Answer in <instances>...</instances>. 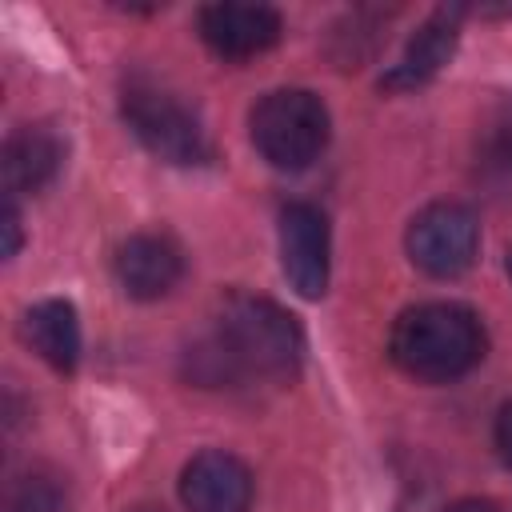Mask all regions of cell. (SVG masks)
I'll list each match as a JSON object with an SVG mask.
<instances>
[{
	"instance_id": "ba28073f",
	"label": "cell",
	"mask_w": 512,
	"mask_h": 512,
	"mask_svg": "<svg viewBox=\"0 0 512 512\" xmlns=\"http://www.w3.org/2000/svg\"><path fill=\"white\" fill-rule=\"evenodd\" d=\"M200 36L224 60H248L280 40V12L268 4H208L200 8Z\"/></svg>"
},
{
	"instance_id": "8fae6325",
	"label": "cell",
	"mask_w": 512,
	"mask_h": 512,
	"mask_svg": "<svg viewBox=\"0 0 512 512\" xmlns=\"http://www.w3.org/2000/svg\"><path fill=\"white\" fill-rule=\"evenodd\" d=\"M4 188L12 196L40 192L56 180L64 164V140L48 124H24L4 140Z\"/></svg>"
},
{
	"instance_id": "30bf717a",
	"label": "cell",
	"mask_w": 512,
	"mask_h": 512,
	"mask_svg": "<svg viewBox=\"0 0 512 512\" xmlns=\"http://www.w3.org/2000/svg\"><path fill=\"white\" fill-rule=\"evenodd\" d=\"M460 16H464L460 4L436 8V12L416 28V36L408 40L400 64H392V68L380 76V88H388V92H408V88L428 84V80L448 64V56H452V48H456Z\"/></svg>"
},
{
	"instance_id": "ac0fdd59",
	"label": "cell",
	"mask_w": 512,
	"mask_h": 512,
	"mask_svg": "<svg viewBox=\"0 0 512 512\" xmlns=\"http://www.w3.org/2000/svg\"><path fill=\"white\" fill-rule=\"evenodd\" d=\"M136 512H160V508H136Z\"/></svg>"
},
{
	"instance_id": "4fadbf2b",
	"label": "cell",
	"mask_w": 512,
	"mask_h": 512,
	"mask_svg": "<svg viewBox=\"0 0 512 512\" xmlns=\"http://www.w3.org/2000/svg\"><path fill=\"white\" fill-rule=\"evenodd\" d=\"M476 172L496 196H512V96L492 108L476 140Z\"/></svg>"
},
{
	"instance_id": "9a60e30c",
	"label": "cell",
	"mask_w": 512,
	"mask_h": 512,
	"mask_svg": "<svg viewBox=\"0 0 512 512\" xmlns=\"http://www.w3.org/2000/svg\"><path fill=\"white\" fill-rule=\"evenodd\" d=\"M0 228H4V248H0V252H4V256H16L24 236H20V212H16V204H12V200H8V204H4V212H0Z\"/></svg>"
},
{
	"instance_id": "5bb4252c",
	"label": "cell",
	"mask_w": 512,
	"mask_h": 512,
	"mask_svg": "<svg viewBox=\"0 0 512 512\" xmlns=\"http://www.w3.org/2000/svg\"><path fill=\"white\" fill-rule=\"evenodd\" d=\"M8 512H68V500H64V488L52 480V476H20L8 492Z\"/></svg>"
},
{
	"instance_id": "7c38bea8",
	"label": "cell",
	"mask_w": 512,
	"mask_h": 512,
	"mask_svg": "<svg viewBox=\"0 0 512 512\" xmlns=\"http://www.w3.org/2000/svg\"><path fill=\"white\" fill-rule=\"evenodd\" d=\"M24 336L28 344L56 368V372H72L80 360V316L68 300H40L28 308L24 316Z\"/></svg>"
},
{
	"instance_id": "8992f818",
	"label": "cell",
	"mask_w": 512,
	"mask_h": 512,
	"mask_svg": "<svg viewBox=\"0 0 512 512\" xmlns=\"http://www.w3.org/2000/svg\"><path fill=\"white\" fill-rule=\"evenodd\" d=\"M328 264H332L328 216L304 200L284 204V212H280V268H284L288 284L304 300H320L328 292Z\"/></svg>"
},
{
	"instance_id": "6da1fadb",
	"label": "cell",
	"mask_w": 512,
	"mask_h": 512,
	"mask_svg": "<svg viewBox=\"0 0 512 512\" xmlns=\"http://www.w3.org/2000/svg\"><path fill=\"white\" fill-rule=\"evenodd\" d=\"M388 352L408 376L444 384V380H456L480 364L484 324L464 304L428 300V304L404 308L396 316L392 336H388Z\"/></svg>"
},
{
	"instance_id": "2e32d148",
	"label": "cell",
	"mask_w": 512,
	"mask_h": 512,
	"mask_svg": "<svg viewBox=\"0 0 512 512\" xmlns=\"http://www.w3.org/2000/svg\"><path fill=\"white\" fill-rule=\"evenodd\" d=\"M496 448H500L504 464L512 468V404H504L496 416Z\"/></svg>"
},
{
	"instance_id": "e0dca14e",
	"label": "cell",
	"mask_w": 512,
	"mask_h": 512,
	"mask_svg": "<svg viewBox=\"0 0 512 512\" xmlns=\"http://www.w3.org/2000/svg\"><path fill=\"white\" fill-rule=\"evenodd\" d=\"M444 512H496L488 500H456V504H448Z\"/></svg>"
},
{
	"instance_id": "52a82bcc",
	"label": "cell",
	"mask_w": 512,
	"mask_h": 512,
	"mask_svg": "<svg viewBox=\"0 0 512 512\" xmlns=\"http://www.w3.org/2000/svg\"><path fill=\"white\" fill-rule=\"evenodd\" d=\"M180 500L188 504V512H248L252 472L224 448L196 452L180 472Z\"/></svg>"
},
{
	"instance_id": "7a4b0ae2",
	"label": "cell",
	"mask_w": 512,
	"mask_h": 512,
	"mask_svg": "<svg viewBox=\"0 0 512 512\" xmlns=\"http://www.w3.org/2000/svg\"><path fill=\"white\" fill-rule=\"evenodd\" d=\"M216 344L236 372H256L276 380L292 376L304 360V332L296 316L284 312L276 300L248 292H232L224 300Z\"/></svg>"
},
{
	"instance_id": "5b68a950",
	"label": "cell",
	"mask_w": 512,
	"mask_h": 512,
	"mask_svg": "<svg viewBox=\"0 0 512 512\" xmlns=\"http://www.w3.org/2000/svg\"><path fill=\"white\" fill-rule=\"evenodd\" d=\"M404 244L420 272H428L436 280H452L472 268L476 248H480V224H476L472 208H464L456 200H436L412 216Z\"/></svg>"
},
{
	"instance_id": "277c9868",
	"label": "cell",
	"mask_w": 512,
	"mask_h": 512,
	"mask_svg": "<svg viewBox=\"0 0 512 512\" xmlns=\"http://www.w3.org/2000/svg\"><path fill=\"white\" fill-rule=\"evenodd\" d=\"M120 116L152 156H160L168 164H204L208 160V136H204L200 120L160 84L128 80L120 92Z\"/></svg>"
},
{
	"instance_id": "d6986e66",
	"label": "cell",
	"mask_w": 512,
	"mask_h": 512,
	"mask_svg": "<svg viewBox=\"0 0 512 512\" xmlns=\"http://www.w3.org/2000/svg\"><path fill=\"white\" fill-rule=\"evenodd\" d=\"M508 272H512V252H508Z\"/></svg>"
},
{
	"instance_id": "3957f363",
	"label": "cell",
	"mask_w": 512,
	"mask_h": 512,
	"mask_svg": "<svg viewBox=\"0 0 512 512\" xmlns=\"http://www.w3.org/2000/svg\"><path fill=\"white\" fill-rule=\"evenodd\" d=\"M256 152L284 172L308 168L328 144V108L308 88H276L252 108Z\"/></svg>"
},
{
	"instance_id": "9c48e42d",
	"label": "cell",
	"mask_w": 512,
	"mask_h": 512,
	"mask_svg": "<svg viewBox=\"0 0 512 512\" xmlns=\"http://www.w3.org/2000/svg\"><path fill=\"white\" fill-rule=\"evenodd\" d=\"M116 280L132 300H160L184 276V252L164 232H136L116 248Z\"/></svg>"
}]
</instances>
